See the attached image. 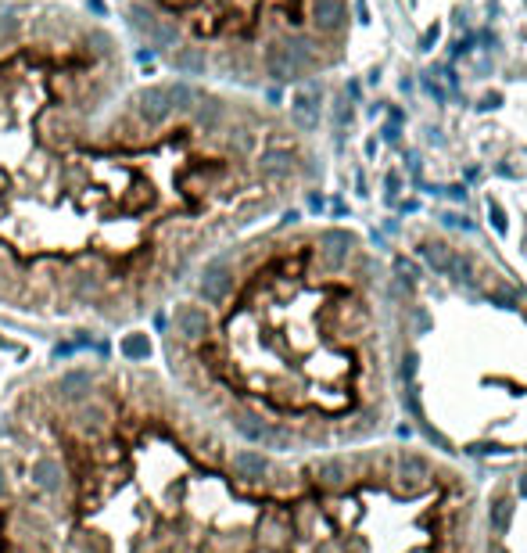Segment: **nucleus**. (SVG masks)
Listing matches in <instances>:
<instances>
[{
    "label": "nucleus",
    "instance_id": "obj_1",
    "mask_svg": "<svg viewBox=\"0 0 527 553\" xmlns=\"http://www.w3.org/2000/svg\"><path fill=\"white\" fill-rule=\"evenodd\" d=\"M266 0H133L126 4L130 29L154 50L180 43V26L198 36H244L262 15Z\"/></svg>",
    "mask_w": 527,
    "mask_h": 553
},
{
    "label": "nucleus",
    "instance_id": "obj_2",
    "mask_svg": "<svg viewBox=\"0 0 527 553\" xmlns=\"http://www.w3.org/2000/svg\"><path fill=\"white\" fill-rule=\"evenodd\" d=\"M172 330L183 342H205V335H208V313L201 306H191V302L176 306L172 309Z\"/></svg>",
    "mask_w": 527,
    "mask_h": 553
},
{
    "label": "nucleus",
    "instance_id": "obj_3",
    "mask_svg": "<svg viewBox=\"0 0 527 553\" xmlns=\"http://www.w3.org/2000/svg\"><path fill=\"white\" fill-rule=\"evenodd\" d=\"M226 291H230V269L222 262L205 266V273H201V298L212 302V306H219L226 298Z\"/></svg>",
    "mask_w": 527,
    "mask_h": 553
},
{
    "label": "nucleus",
    "instance_id": "obj_4",
    "mask_svg": "<svg viewBox=\"0 0 527 553\" xmlns=\"http://www.w3.org/2000/svg\"><path fill=\"white\" fill-rule=\"evenodd\" d=\"M29 478H33L36 488H43V492H57V488H62V481H65V471H62V464H57L54 457H40V460H33Z\"/></svg>",
    "mask_w": 527,
    "mask_h": 553
},
{
    "label": "nucleus",
    "instance_id": "obj_5",
    "mask_svg": "<svg viewBox=\"0 0 527 553\" xmlns=\"http://www.w3.org/2000/svg\"><path fill=\"white\" fill-rule=\"evenodd\" d=\"M94 392V381L86 370H69L57 377V399H65V403H79Z\"/></svg>",
    "mask_w": 527,
    "mask_h": 553
},
{
    "label": "nucleus",
    "instance_id": "obj_6",
    "mask_svg": "<svg viewBox=\"0 0 527 553\" xmlns=\"http://www.w3.org/2000/svg\"><path fill=\"white\" fill-rule=\"evenodd\" d=\"M266 467H269L266 457H259V453H251V449H244V453L233 457V471H237L241 478H262Z\"/></svg>",
    "mask_w": 527,
    "mask_h": 553
},
{
    "label": "nucleus",
    "instance_id": "obj_7",
    "mask_svg": "<svg viewBox=\"0 0 527 553\" xmlns=\"http://www.w3.org/2000/svg\"><path fill=\"white\" fill-rule=\"evenodd\" d=\"M76 420H79L83 431H97V428L108 424V410H104L101 403H90V406H83V410L76 413Z\"/></svg>",
    "mask_w": 527,
    "mask_h": 553
},
{
    "label": "nucleus",
    "instance_id": "obj_8",
    "mask_svg": "<svg viewBox=\"0 0 527 553\" xmlns=\"http://www.w3.org/2000/svg\"><path fill=\"white\" fill-rule=\"evenodd\" d=\"M123 356H126V359H147V356H151L147 335H130V338L123 342Z\"/></svg>",
    "mask_w": 527,
    "mask_h": 553
},
{
    "label": "nucleus",
    "instance_id": "obj_9",
    "mask_svg": "<svg viewBox=\"0 0 527 553\" xmlns=\"http://www.w3.org/2000/svg\"><path fill=\"white\" fill-rule=\"evenodd\" d=\"M319 471H323V474H327V478H323V481H327V485H337V481H341V464H323V467H319Z\"/></svg>",
    "mask_w": 527,
    "mask_h": 553
},
{
    "label": "nucleus",
    "instance_id": "obj_10",
    "mask_svg": "<svg viewBox=\"0 0 527 553\" xmlns=\"http://www.w3.org/2000/svg\"><path fill=\"white\" fill-rule=\"evenodd\" d=\"M492 521H495V528H502V525L509 521V503H495V514H492Z\"/></svg>",
    "mask_w": 527,
    "mask_h": 553
},
{
    "label": "nucleus",
    "instance_id": "obj_11",
    "mask_svg": "<svg viewBox=\"0 0 527 553\" xmlns=\"http://www.w3.org/2000/svg\"><path fill=\"white\" fill-rule=\"evenodd\" d=\"M4 492H8V478H4V471H0V500H4Z\"/></svg>",
    "mask_w": 527,
    "mask_h": 553
}]
</instances>
